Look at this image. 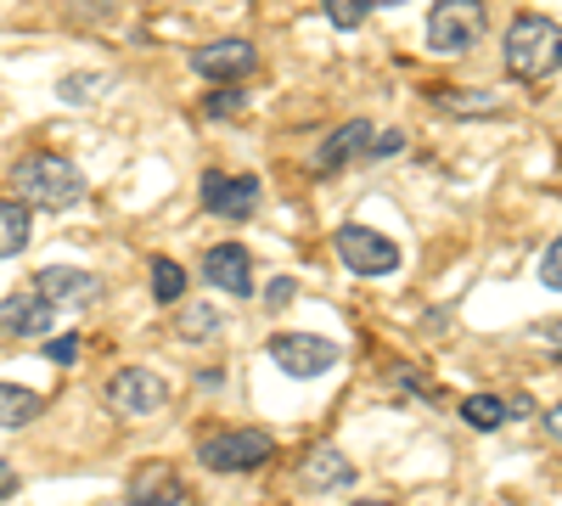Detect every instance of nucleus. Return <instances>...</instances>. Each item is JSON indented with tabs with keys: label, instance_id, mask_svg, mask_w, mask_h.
<instances>
[{
	"label": "nucleus",
	"instance_id": "nucleus-1",
	"mask_svg": "<svg viewBox=\"0 0 562 506\" xmlns=\"http://www.w3.org/2000/svg\"><path fill=\"white\" fill-rule=\"evenodd\" d=\"M12 198H23L29 209H45V214H63L85 198V175L57 153H29L12 164Z\"/></svg>",
	"mask_w": 562,
	"mask_h": 506
},
{
	"label": "nucleus",
	"instance_id": "nucleus-2",
	"mask_svg": "<svg viewBox=\"0 0 562 506\" xmlns=\"http://www.w3.org/2000/svg\"><path fill=\"white\" fill-rule=\"evenodd\" d=\"M501 57L512 68V79H546L562 68V23L557 18H540V12H524L506 23V40H501Z\"/></svg>",
	"mask_w": 562,
	"mask_h": 506
},
{
	"label": "nucleus",
	"instance_id": "nucleus-3",
	"mask_svg": "<svg viewBox=\"0 0 562 506\" xmlns=\"http://www.w3.org/2000/svg\"><path fill=\"white\" fill-rule=\"evenodd\" d=\"M276 456V439L265 428H225V434H209L198 445V462L209 473H254Z\"/></svg>",
	"mask_w": 562,
	"mask_h": 506
},
{
	"label": "nucleus",
	"instance_id": "nucleus-4",
	"mask_svg": "<svg viewBox=\"0 0 562 506\" xmlns=\"http://www.w3.org/2000/svg\"><path fill=\"white\" fill-rule=\"evenodd\" d=\"M484 29H490L484 0H439V7L428 12V45H434L439 57L473 52V45L484 40Z\"/></svg>",
	"mask_w": 562,
	"mask_h": 506
},
{
	"label": "nucleus",
	"instance_id": "nucleus-5",
	"mask_svg": "<svg viewBox=\"0 0 562 506\" xmlns=\"http://www.w3.org/2000/svg\"><path fill=\"white\" fill-rule=\"evenodd\" d=\"M270 360L281 366L288 378H299V383H310V378H321V372H333L338 366V344L333 338H315V333H270Z\"/></svg>",
	"mask_w": 562,
	"mask_h": 506
},
{
	"label": "nucleus",
	"instance_id": "nucleus-6",
	"mask_svg": "<svg viewBox=\"0 0 562 506\" xmlns=\"http://www.w3.org/2000/svg\"><path fill=\"white\" fill-rule=\"evenodd\" d=\"M333 248H338V259L355 276H389V270H400V243L383 237V232H371V225H338Z\"/></svg>",
	"mask_w": 562,
	"mask_h": 506
},
{
	"label": "nucleus",
	"instance_id": "nucleus-7",
	"mask_svg": "<svg viewBox=\"0 0 562 506\" xmlns=\"http://www.w3.org/2000/svg\"><path fill=\"white\" fill-rule=\"evenodd\" d=\"M108 405L119 417H153V411L169 405V383L147 372V366H124V372L108 378Z\"/></svg>",
	"mask_w": 562,
	"mask_h": 506
},
{
	"label": "nucleus",
	"instance_id": "nucleus-8",
	"mask_svg": "<svg viewBox=\"0 0 562 506\" xmlns=\"http://www.w3.org/2000/svg\"><path fill=\"white\" fill-rule=\"evenodd\" d=\"M52 310H85V304H97V293H102V282L90 270H74V265H45L34 282H29Z\"/></svg>",
	"mask_w": 562,
	"mask_h": 506
},
{
	"label": "nucleus",
	"instance_id": "nucleus-9",
	"mask_svg": "<svg viewBox=\"0 0 562 506\" xmlns=\"http://www.w3.org/2000/svg\"><path fill=\"white\" fill-rule=\"evenodd\" d=\"M254 63H259L254 40H209V45H198V52H192V74H203V79H214V85L248 79Z\"/></svg>",
	"mask_w": 562,
	"mask_h": 506
},
{
	"label": "nucleus",
	"instance_id": "nucleus-10",
	"mask_svg": "<svg viewBox=\"0 0 562 506\" xmlns=\"http://www.w3.org/2000/svg\"><path fill=\"white\" fill-rule=\"evenodd\" d=\"M203 209L220 220H248L259 209V180L254 175H203Z\"/></svg>",
	"mask_w": 562,
	"mask_h": 506
},
{
	"label": "nucleus",
	"instance_id": "nucleus-11",
	"mask_svg": "<svg viewBox=\"0 0 562 506\" xmlns=\"http://www.w3.org/2000/svg\"><path fill=\"white\" fill-rule=\"evenodd\" d=\"M203 276H209V288H220L225 299H248V293H254V259H248L243 243H220V248H209Z\"/></svg>",
	"mask_w": 562,
	"mask_h": 506
},
{
	"label": "nucleus",
	"instance_id": "nucleus-12",
	"mask_svg": "<svg viewBox=\"0 0 562 506\" xmlns=\"http://www.w3.org/2000/svg\"><path fill=\"white\" fill-rule=\"evenodd\" d=\"M52 304H45L34 288H18L0 299V333H12V338H40V333H52Z\"/></svg>",
	"mask_w": 562,
	"mask_h": 506
},
{
	"label": "nucleus",
	"instance_id": "nucleus-13",
	"mask_svg": "<svg viewBox=\"0 0 562 506\" xmlns=\"http://www.w3.org/2000/svg\"><path fill=\"white\" fill-rule=\"evenodd\" d=\"M371 147V124L366 119H349V124H338L333 135H326V142H321V153L310 158V169L315 175H338L349 158H360Z\"/></svg>",
	"mask_w": 562,
	"mask_h": 506
},
{
	"label": "nucleus",
	"instance_id": "nucleus-14",
	"mask_svg": "<svg viewBox=\"0 0 562 506\" xmlns=\"http://www.w3.org/2000/svg\"><path fill=\"white\" fill-rule=\"evenodd\" d=\"M175 501H180V473L169 462H140L124 490V506H175Z\"/></svg>",
	"mask_w": 562,
	"mask_h": 506
},
{
	"label": "nucleus",
	"instance_id": "nucleus-15",
	"mask_svg": "<svg viewBox=\"0 0 562 506\" xmlns=\"http://www.w3.org/2000/svg\"><path fill=\"white\" fill-rule=\"evenodd\" d=\"M304 484H310V490H349V484H355V462H349L344 450L321 445V450L304 456Z\"/></svg>",
	"mask_w": 562,
	"mask_h": 506
},
{
	"label": "nucleus",
	"instance_id": "nucleus-16",
	"mask_svg": "<svg viewBox=\"0 0 562 506\" xmlns=\"http://www.w3.org/2000/svg\"><path fill=\"white\" fill-rule=\"evenodd\" d=\"M439 108H445L450 119H501L512 102L501 97V90H445Z\"/></svg>",
	"mask_w": 562,
	"mask_h": 506
},
{
	"label": "nucleus",
	"instance_id": "nucleus-17",
	"mask_svg": "<svg viewBox=\"0 0 562 506\" xmlns=\"http://www.w3.org/2000/svg\"><path fill=\"white\" fill-rule=\"evenodd\" d=\"M29 248V203L0 198V259H18Z\"/></svg>",
	"mask_w": 562,
	"mask_h": 506
},
{
	"label": "nucleus",
	"instance_id": "nucleus-18",
	"mask_svg": "<svg viewBox=\"0 0 562 506\" xmlns=\"http://www.w3.org/2000/svg\"><path fill=\"white\" fill-rule=\"evenodd\" d=\"M45 411V400L34 389H18V383H0V428H29Z\"/></svg>",
	"mask_w": 562,
	"mask_h": 506
},
{
	"label": "nucleus",
	"instance_id": "nucleus-19",
	"mask_svg": "<svg viewBox=\"0 0 562 506\" xmlns=\"http://www.w3.org/2000/svg\"><path fill=\"white\" fill-rule=\"evenodd\" d=\"M506 417H512V405H506L501 394H467V400H461V423L479 428V434H495Z\"/></svg>",
	"mask_w": 562,
	"mask_h": 506
},
{
	"label": "nucleus",
	"instance_id": "nucleus-20",
	"mask_svg": "<svg viewBox=\"0 0 562 506\" xmlns=\"http://www.w3.org/2000/svg\"><path fill=\"white\" fill-rule=\"evenodd\" d=\"M175 333H180L186 344H209V338L225 333V327H220V310H214V304H180Z\"/></svg>",
	"mask_w": 562,
	"mask_h": 506
},
{
	"label": "nucleus",
	"instance_id": "nucleus-21",
	"mask_svg": "<svg viewBox=\"0 0 562 506\" xmlns=\"http://www.w3.org/2000/svg\"><path fill=\"white\" fill-rule=\"evenodd\" d=\"M153 299L158 304H180L186 299V270L175 259H164V254L153 259Z\"/></svg>",
	"mask_w": 562,
	"mask_h": 506
},
{
	"label": "nucleus",
	"instance_id": "nucleus-22",
	"mask_svg": "<svg viewBox=\"0 0 562 506\" xmlns=\"http://www.w3.org/2000/svg\"><path fill=\"white\" fill-rule=\"evenodd\" d=\"M321 12L333 18L338 29H360L371 18V0H321Z\"/></svg>",
	"mask_w": 562,
	"mask_h": 506
},
{
	"label": "nucleus",
	"instance_id": "nucleus-23",
	"mask_svg": "<svg viewBox=\"0 0 562 506\" xmlns=\"http://www.w3.org/2000/svg\"><path fill=\"white\" fill-rule=\"evenodd\" d=\"M243 108H248V102H243L237 85H220L214 97H203V113H209V119H237Z\"/></svg>",
	"mask_w": 562,
	"mask_h": 506
},
{
	"label": "nucleus",
	"instance_id": "nucleus-24",
	"mask_svg": "<svg viewBox=\"0 0 562 506\" xmlns=\"http://www.w3.org/2000/svg\"><path fill=\"white\" fill-rule=\"evenodd\" d=\"M299 299V282H293V276H276V282L265 288V310H288Z\"/></svg>",
	"mask_w": 562,
	"mask_h": 506
},
{
	"label": "nucleus",
	"instance_id": "nucleus-25",
	"mask_svg": "<svg viewBox=\"0 0 562 506\" xmlns=\"http://www.w3.org/2000/svg\"><path fill=\"white\" fill-rule=\"evenodd\" d=\"M540 282L562 293V237H557V243H551V248L540 254Z\"/></svg>",
	"mask_w": 562,
	"mask_h": 506
},
{
	"label": "nucleus",
	"instance_id": "nucleus-26",
	"mask_svg": "<svg viewBox=\"0 0 562 506\" xmlns=\"http://www.w3.org/2000/svg\"><path fill=\"white\" fill-rule=\"evenodd\" d=\"M535 344H540L546 355L562 360V321H540V327H535Z\"/></svg>",
	"mask_w": 562,
	"mask_h": 506
},
{
	"label": "nucleus",
	"instance_id": "nucleus-27",
	"mask_svg": "<svg viewBox=\"0 0 562 506\" xmlns=\"http://www.w3.org/2000/svg\"><path fill=\"white\" fill-rule=\"evenodd\" d=\"M405 147V135L400 130H389V135H371V147H366V158H394Z\"/></svg>",
	"mask_w": 562,
	"mask_h": 506
},
{
	"label": "nucleus",
	"instance_id": "nucleus-28",
	"mask_svg": "<svg viewBox=\"0 0 562 506\" xmlns=\"http://www.w3.org/2000/svg\"><path fill=\"white\" fill-rule=\"evenodd\" d=\"M74 355H79V338H74V333H68V338H57V344H52V360H57V366H68V360H74Z\"/></svg>",
	"mask_w": 562,
	"mask_h": 506
},
{
	"label": "nucleus",
	"instance_id": "nucleus-29",
	"mask_svg": "<svg viewBox=\"0 0 562 506\" xmlns=\"http://www.w3.org/2000/svg\"><path fill=\"white\" fill-rule=\"evenodd\" d=\"M7 495H18V468L0 462V501H7Z\"/></svg>",
	"mask_w": 562,
	"mask_h": 506
},
{
	"label": "nucleus",
	"instance_id": "nucleus-30",
	"mask_svg": "<svg viewBox=\"0 0 562 506\" xmlns=\"http://www.w3.org/2000/svg\"><path fill=\"white\" fill-rule=\"evenodd\" d=\"M546 434H551V439L562 445V405H557V411H551V417H546Z\"/></svg>",
	"mask_w": 562,
	"mask_h": 506
},
{
	"label": "nucleus",
	"instance_id": "nucleus-31",
	"mask_svg": "<svg viewBox=\"0 0 562 506\" xmlns=\"http://www.w3.org/2000/svg\"><path fill=\"white\" fill-rule=\"evenodd\" d=\"M371 7H400V0H371Z\"/></svg>",
	"mask_w": 562,
	"mask_h": 506
},
{
	"label": "nucleus",
	"instance_id": "nucleus-32",
	"mask_svg": "<svg viewBox=\"0 0 562 506\" xmlns=\"http://www.w3.org/2000/svg\"><path fill=\"white\" fill-rule=\"evenodd\" d=\"M355 506H389V501H355Z\"/></svg>",
	"mask_w": 562,
	"mask_h": 506
}]
</instances>
